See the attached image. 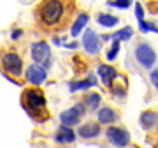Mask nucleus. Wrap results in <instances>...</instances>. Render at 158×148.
<instances>
[{"instance_id": "f03ea898", "label": "nucleus", "mask_w": 158, "mask_h": 148, "mask_svg": "<svg viewBox=\"0 0 158 148\" xmlns=\"http://www.w3.org/2000/svg\"><path fill=\"white\" fill-rule=\"evenodd\" d=\"M63 12H65V6L63 2L58 0H51V2H44L39 9L40 21L44 27H56L58 23L62 21Z\"/></svg>"}, {"instance_id": "423d86ee", "label": "nucleus", "mask_w": 158, "mask_h": 148, "mask_svg": "<svg viewBox=\"0 0 158 148\" xmlns=\"http://www.w3.org/2000/svg\"><path fill=\"white\" fill-rule=\"evenodd\" d=\"M49 55H51V48L46 41H39L32 44V58L35 60V63H39L42 67H49Z\"/></svg>"}, {"instance_id": "4be33fe9", "label": "nucleus", "mask_w": 158, "mask_h": 148, "mask_svg": "<svg viewBox=\"0 0 158 148\" xmlns=\"http://www.w3.org/2000/svg\"><path fill=\"white\" fill-rule=\"evenodd\" d=\"M139 30H141V32H158V28L153 23H146V21L139 23Z\"/></svg>"}, {"instance_id": "ddd939ff", "label": "nucleus", "mask_w": 158, "mask_h": 148, "mask_svg": "<svg viewBox=\"0 0 158 148\" xmlns=\"http://www.w3.org/2000/svg\"><path fill=\"white\" fill-rule=\"evenodd\" d=\"M97 81L93 76H88L86 80H81V81H70L69 83V90L70 92H79V90H86V88H91L95 86Z\"/></svg>"}, {"instance_id": "5701e85b", "label": "nucleus", "mask_w": 158, "mask_h": 148, "mask_svg": "<svg viewBox=\"0 0 158 148\" xmlns=\"http://www.w3.org/2000/svg\"><path fill=\"white\" fill-rule=\"evenodd\" d=\"M135 16L139 20V23L144 21V12H142V6L141 4H135Z\"/></svg>"}, {"instance_id": "4468645a", "label": "nucleus", "mask_w": 158, "mask_h": 148, "mask_svg": "<svg viewBox=\"0 0 158 148\" xmlns=\"http://www.w3.org/2000/svg\"><path fill=\"white\" fill-rule=\"evenodd\" d=\"M156 124H158V113H155V111H144L141 115V125L146 131H151Z\"/></svg>"}, {"instance_id": "39448f33", "label": "nucleus", "mask_w": 158, "mask_h": 148, "mask_svg": "<svg viewBox=\"0 0 158 148\" xmlns=\"http://www.w3.org/2000/svg\"><path fill=\"white\" fill-rule=\"evenodd\" d=\"M83 115H85V104L77 102L76 106L62 111L60 122H62V125H65V127H72V125H76V124H79V120L83 118Z\"/></svg>"}, {"instance_id": "f257e3e1", "label": "nucleus", "mask_w": 158, "mask_h": 148, "mask_svg": "<svg viewBox=\"0 0 158 148\" xmlns=\"http://www.w3.org/2000/svg\"><path fill=\"white\" fill-rule=\"evenodd\" d=\"M21 104L25 111L32 116V118H40L44 120L48 116L46 111V97L42 95V92L37 88H28L21 94Z\"/></svg>"}, {"instance_id": "20e7f679", "label": "nucleus", "mask_w": 158, "mask_h": 148, "mask_svg": "<svg viewBox=\"0 0 158 148\" xmlns=\"http://www.w3.org/2000/svg\"><path fill=\"white\" fill-rule=\"evenodd\" d=\"M135 58L142 67L151 69L155 65V62H156V53H155V50L149 44L142 42V44H137L135 48Z\"/></svg>"}, {"instance_id": "0eeeda50", "label": "nucleus", "mask_w": 158, "mask_h": 148, "mask_svg": "<svg viewBox=\"0 0 158 148\" xmlns=\"http://www.w3.org/2000/svg\"><path fill=\"white\" fill-rule=\"evenodd\" d=\"M106 136L114 146H127L130 145V134L128 131L125 129H119V127H109L106 131Z\"/></svg>"}, {"instance_id": "6ab92c4d", "label": "nucleus", "mask_w": 158, "mask_h": 148, "mask_svg": "<svg viewBox=\"0 0 158 148\" xmlns=\"http://www.w3.org/2000/svg\"><path fill=\"white\" fill-rule=\"evenodd\" d=\"M85 102L88 104V108H90V109H93V111H95V109L100 106V95H98V94H95V92H90V94L85 97Z\"/></svg>"}, {"instance_id": "a211bd4d", "label": "nucleus", "mask_w": 158, "mask_h": 148, "mask_svg": "<svg viewBox=\"0 0 158 148\" xmlns=\"http://www.w3.org/2000/svg\"><path fill=\"white\" fill-rule=\"evenodd\" d=\"M97 21L100 23L102 27H114V25H118V18L113 16V14H98V18H97Z\"/></svg>"}, {"instance_id": "dca6fc26", "label": "nucleus", "mask_w": 158, "mask_h": 148, "mask_svg": "<svg viewBox=\"0 0 158 148\" xmlns=\"http://www.w3.org/2000/svg\"><path fill=\"white\" fill-rule=\"evenodd\" d=\"M132 35H134V28H132V27H125V28H121L119 32H116V34H113V35H106V39H113V41H128Z\"/></svg>"}, {"instance_id": "9d476101", "label": "nucleus", "mask_w": 158, "mask_h": 148, "mask_svg": "<svg viewBox=\"0 0 158 148\" xmlns=\"http://www.w3.org/2000/svg\"><path fill=\"white\" fill-rule=\"evenodd\" d=\"M97 72H98V76H100L102 83L107 86V88L113 85V81L119 76L118 71H116L114 67H111L109 63H100V65H98V69H97Z\"/></svg>"}, {"instance_id": "7ed1b4c3", "label": "nucleus", "mask_w": 158, "mask_h": 148, "mask_svg": "<svg viewBox=\"0 0 158 148\" xmlns=\"http://www.w3.org/2000/svg\"><path fill=\"white\" fill-rule=\"evenodd\" d=\"M0 65L6 71V74L11 76H21L23 74V60L14 51H7L0 57Z\"/></svg>"}, {"instance_id": "9b49d317", "label": "nucleus", "mask_w": 158, "mask_h": 148, "mask_svg": "<svg viewBox=\"0 0 158 148\" xmlns=\"http://www.w3.org/2000/svg\"><path fill=\"white\" fill-rule=\"evenodd\" d=\"M74 139H76L74 131L70 127H65V125H62L56 131V134H55V141L60 143V145H70V143H74Z\"/></svg>"}, {"instance_id": "6e6552de", "label": "nucleus", "mask_w": 158, "mask_h": 148, "mask_svg": "<svg viewBox=\"0 0 158 148\" xmlns=\"http://www.w3.org/2000/svg\"><path fill=\"white\" fill-rule=\"evenodd\" d=\"M46 78H48V72H46V69L42 67V65H39V63H32V65L27 69V80H28L32 85H35V86L42 85L46 81Z\"/></svg>"}, {"instance_id": "412c9836", "label": "nucleus", "mask_w": 158, "mask_h": 148, "mask_svg": "<svg viewBox=\"0 0 158 148\" xmlns=\"http://www.w3.org/2000/svg\"><path fill=\"white\" fill-rule=\"evenodd\" d=\"M118 51H119V41H114L113 44H111V50L107 51V60L109 62L118 57Z\"/></svg>"}, {"instance_id": "2eb2a0df", "label": "nucleus", "mask_w": 158, "mask_h": 148, "mask_svg": "<svg viewBox=\"0 0 158 148\" xmlns=\"http://www.w3.org/2000/svg\"><path fill=\"white\" fill-rule=\"evenodd\" d=\"M86 23H88V14H85V12L79 14V16L76 18V21H74L72 28H70V35H72V37H77V35L85 30Z\"/></svg>"}, {"instance_id": "393cba45", "label": "nucleus", "mask_w": 158, "mask_h": 148, "mask_svg": "<svg viewBox=\"0 0 158 148\" xmlns=\"http://www.w3.org/2000/svg\"><path fill=\"white\" fill-rule=\"evenodd\" d=\"M21 35H23V30L16 28V30H14V32H12V35H11V37H12V39H14V41H16V39H19Z\"/></svg>"}, {"instance_id": "f3484780", "label": "nucleus", "mask_w": 158, "mask_h": 148, "mask_svg": "<svg viewBox=\"0 0 158 148\" xmlns=\"http://www.w3.org/2000/svg\"><path fill=\"white\" fill-rule=\"evenodd\" d=\"M116 120V113L111 108H102L98 111V124H113Z\"/></svg>"}, {"instance_id": "f8f14e48", "label": "nucleus", "mask_w": 158, "mask_h": 148, "mask_svg": "<svg viewBox=\"0 0 158 148\" xmlns=\"http://www.w3.org/2000/svg\"><path fill=\"white\" fill-rule=\"evenodd\" d=\"M100 134V125L95 124V122H88L85 125L79 127V136L85 137V139H91V137H97Z\"/></svg>"}, {"instance_id": "1a4fd4ad", "label": "nucleus", "mask_w": 158, "mask_h": 148, "mask_svg": "<svg viewBox=\"0 0 158 148\" xmlns=\"http://www.w3.org/2000/svg\"><path fill=\"white\" fill-rule=\"evenodd\" d=\"M83 48L90 55H97L100 51V39H98V35L93 30H85V34H83Z\"/></svg>"}, {"instance_id": "b1692460", "label": "nucleus", "mask_w": 158, "mask_h": 148, "mask_svg": "<svg viewBox=\"0 0 158 148\" xmlns=\"http://www.w3.org/2000/svg\"><path fill=\"white\" fill-rule=\"evenodd\" d=\"M149 80H151V83L155 85V88L158 90V69H156V71H151V72H149Z\"/></svg>"}, {"instance_id": "aec40b11", "label": "nucleus", "mask_w": 158, "mask_h": 148, "mask_svg": "<svg viewBox=\"0 0 158 148\" xmlns=\"http://www.w3.org/2000/svg\"><path fill=\"white\" fill-rule=\"evenodd\" d=\"M130 4H134V2H130V0H109L107 2V6L118 7V9H128Z\"/></svg>"}]
</instances>
